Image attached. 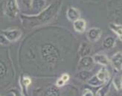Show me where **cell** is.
<instances>
[{
  "mask_svg": "<svg viewBox=\"0 0 122 96\" xmlns=\"http://www.w3.org/2000/svg\"><path fill=\"white\" fill-rule=\"evenodd\" d=\"M20 11L22 12V14L29 15L31 10L33 0H16Z\"/></svg>",
  "mask_w": 122,
  "mask_h": 96,
  "instance_id": "obj_7",
  "label": "cell"
},
{
  "mask_svg": "<svg viewBox=\"0 0 122 96\" xmlns=\"http://www.w3.org/2000/svg\"></svg>",
  "mask_w": 122,
  "mask_h": 96,
  "instance_id": "obj_30",
  "label": "cell"
},
{
  "mask_svg": "<svg viewBox=\"0 0 122 96\" xmlns=\"http://www.w3.org/2000/svg\"><path fill=\"white\" fill-rule=\"evenodd\" d=\"M31 83V80L29 77L28 76H21L20 77V84L22 87V89H24V91L26 92L27 88L30 86V84Z\"/></svg>",
  "mask_w": 122,
  "mask_h": 96,
  "instance_id": "obj_19",
  "label": "cell"
},
{
  "mask_svg": "<svg viewBox=\"0 0 122 96\" xmlns=\"http://www.w3.org/2000/svg\"><path fill=\"white\" fill-rule=\"evenodd\" d=\"M6 71H7V68H6V66L4 63L2 61L0 62V77H1V79L2 80L4 78V77L5 76Z\"/></svg>",
  "mask_w": 122,
  "mask_h": 96,
  "instance_id": "obj_23",
  "label": "cell"
},
{
  "mask_svg": "<svg viewBox=\"0 0 122 96\" xmlns=\"http://www.w3.org/2000/svg\"><path fill=\"white\" fill-rule=\"evenodd\" d=\"M93 59L95 63H97L102 66H107L110 63L109 58L103 54H96L93 56Z\"/></svg>",
  "mask_w": 122,
  "mask_h": 96,
  "instance_id": "obj_12",
  "label": "cell"
},
{
  "mask_svg": "<svg viewBox=\"0 0 122 96\" xmlns=\"http://www.w3.org/2000/svg\"><path fill=\"white\" fill-rule=\"evenodd\" d=\"M0 43L2 45H8L10 43V42L3 34H1V36H0Z\"/></svg>",
  "mask_w": 122,
  "mask_h": 96,
  "instance_id": "obj_24",
  "label": "cell"
},
{
  "mask_svg": "<svg viewBox=\"0 0 122 96\" xmlns=\"http://www.w3.org/2000/svg\"><path fill=\"white\" fill-rule=\"evenodd\" d=\"M97 77L99 78L101 81H102L103 83H107L109 80V73L108 70L105 68V66H103L96 75Z\"/></svg>",
  "mask_w": 122,
  "mask_h": 96,
  "instance_id": "obj_14",
  "label": "cell"
},
{
  "mask_svg": "<svg viewBox=\"0 0 122 96\" xmlns=\"http://www.w3.org/2000/svg\"><path fill=\"white\" fill-rule=\"evenodd\" d=\"M9 92H10L11 94H13L14 96H24V95L19 90V89H17L16 88L10 89Z\"/></svg>",
  "mask_w": 122,
  "mask_h": 96,
  "instance_id": "obj_25",
  "label": "cell"
},
{
  "mask_svg": "<svg viewBox=\"0 0 122 96\" xmlns=\"http://www.w3.org/2000/svg\"><path fill=\"white\" fill-rule=\"evenodd\" d=\"M112 84L116 90H121L122 89V78L120 77H115L112 79Z\"/></svg>",
  "mask_w": 122,
  "mask_h": 96,
  "instance_id": "obj_21",
  "label": "cell"
},
{
  "mask_svg": "<svg viewBox=\"0 0 122 96\" xmlns=\"http://www.w3.org/2000/svg\"><path fill=\"white\" fill-rule=\"evenodd\" d=\"M102 35V30L100 28H92L87 31V38L91 43H95Z\"/></svg>",
  "mask_w": 122,
  "mask_h": 96,
  "instance_id": "obj_8",
  "label": "cell"
},
{
  "mask_svg": "<svg viewBox=\"0 0 122 96\" xmlns=\"http://www.w3.org/2000/svg\"><path fill=\"white\" fill-rule=\"evenodd\" d=\"M73 28L77 33H83L86 29V22L85 20L80 18L75 22H73Z\"/></svg>",
  "mask_w": 122,
  "mask_h": 96,
  "instance_id": "obj_11",
  "label": "cell"
},
{
  "mask_svg": "<svg viewBox=\"0 0 122 96\" xmlns=\"http://www.w3.org/2000/svg\"><path fill=\"white\" fill-rule=\"evenodd\" d=\"M92 52V47L87 43H83L81 44L78 50V55L81 57L89 56Z\"/></svg>",
  "mask_w": 122,
  "mask_h": 96,
  "instance_id": "obj_13",
  "label": "cell"
},
{
  "mask_svg": "<svg viewBox=\"0 0 122 96\" xmlns=\"http://www.w3.org/2000/svg\"></svg>",
  "mask_w": 122,
  "mask_h": 96,
  "instance_id": "obj_31",
  "label": "cell"
},
{
  "mask_svg": "<svg viewBox=\"0 0 122 96\" xmlns=\"http://www.w3.org/2000/svg\"><path fill=\"white\" fill-rule=\"evenodd\" d=\"M87 83L89 86H92L93 87H97V86H101L102 84H104L102 81H101L99 80V78L97 77V76L96 75L92 76L89 79V81H87Z\"/></svg>",
  "mask_w": 122,
  "mask_h": 96,
  "instance_id": "obj_18",
  "label": "cell"
},
{
  "mask_svg": "<svg viewBox=\"0 0 122 96\" xmlns=\"http://www.w3.org/2000/svg\"><path fill=\"white\" fill-rule=\"evenodd\" d=\"M47 7L46 0H33L31 10L29 15H38Z\"/></svg>",
  "mask_w": 122,
  "mask_h": 96,
  "instance_id": "obj_6",
  "label": "cell"
},
{
  "mask_svg": "<svg viewBox=\"0 0 122 96\" xmlns=\"http://www.w3.org/2000/svg\"><path fill=\"white\" fill-rule=\"evenodd\" d=\"M109 86H110V84H107L104 86H103L101 89L97 91L96 96H106L109 89Z\"/></svg>",
  "mask_w": 122,
  "mask_h": 96,
  "instance_id": "obj_22",
  "label": "cell"
},
{
  "mask_svg": "<svg viewBox=\"0 0 122 96\" xmlns=\"http://www.w3.org/2000/svg\"><path fill=\"white\" fill-rule=\"evenodd\" d=\"M82 96H94V94L90 90V89H84Z\"/></svg>",
  "mask_w": 122,
  "mask_h": 96,
  "instance_id": "obj_26",
  "label": "cell"
},
{
  "mask_svg": "<svg viewBox=\"0 0 122 96\" xmlns=\"http://www.w3.org/2000/svg\"><path fill=\"white\" fill-rule=\"evenodd\" d=\"M1 34H3L5 37L7 38L10 43H14L17 40H19L22 36L21 30L17 28L13 29H8V30H2Z\"/></svg>",
  "mask_w": 122,
  "mask_h": 96,
  "instance_id": "obj_4",
  "label": "cell"
},
{
  "mask_svg": "<svg viewBox=\"0 0 122 96\" xmlns=\"http://www.w3.org/2000/svg\"><path fill=\"white\" fill-rule=\"evenodd\" d=\"M66 16L69 21L74 22L81 18V11L75 7H69L66 10Z\"/></svg>",
  "mask_w": 122,
  "mask_h": 96,
  "instance_id": "obj_9",
  "label": "cell"
},
{
  "mask_svg": "<svg viewBox=\"0 0 122 96\" xmlns=\"http://www.w3.org/2000/svg\"><path fill=\"white\" fill-rule=\"evenodd\" d=\"M109 27L122 41V25L115 23H109Z\"/></svg>",
  "mask_w": 122,
  "mask_h": 96,
  "instance_id": "obj_17",
  "label": "cell"
},
{
  "mask_svg": "<svg viewBox=\"0 0 122 96\" xmlns=\"http://www.w3.org/2000/svg\"><path fill=\"white\" fill-rule=\"evenodd\" d=\"M121 78H122V77H121Z\"/></svg>",
  "mask_w": 122,
  "mask_h": 96,
  "instance_id": "obj_29",
  "label": "cell"
},
{
  "mask_svg": "<svg viewBox=\"0 0 122 96\" xmlns=\"http://www.w3.org/2000/svg\"><path fill=\"white\" fill-rule=\"evenodd\" d=\"M65 83H66V82L64 81H63V79L60 77V78H59L56 81V86H57V87H62V86H63L65 85Z\"/></svg>",
  "mask_w": 122,
  "mask_h": 96,
  "instance_id": "obj_27",
  "label": "cell"
},
{
  "mask_svg": "<svg viewBox=\"0 0 122 96\" xmlns=\"http://www.w3.org/2000/svg\"><path fill=\"white\" fill-rule=\"evenodd\" d=\"M20 13L16 0H8L4 7V14L10 20H14Z\"/></svg>",
  "mask_w": 122,
  "mask_h": 96,
  "instance_id": "obj_3",
  "label": "cell"
},
{
  "mask_svg": "<svg viewBox=\"0 0 122 96\" xmlns=\"http://www.w3.org/2000/svg\"><path fill=\"white\" fill-rule=\"evenodd\" d=\"M92 76V75L89 70H81L76 74L75 77L81 81H88Z\"/></svg>",
  "mask_w": 122,
  "mask_h": 96,
  "instance_id": "obj_15",
  "label": "cell"
},
{
  "mask_svg": "<svg viewBox=\"0 0 122 96\" xmlns=\"http://www.w3.org/2000/svg\"><path fill=\"white\" fill-rule=\"evenodd\" d=\"M45 96H60L57 86H49L45 92Z\"/></svg>",
  "mask_w": 122,
  "mask_h": 96,
  "instance_id": "obj_20",
  "label": "cell"
},
{
  "mask_svg": "<svg viewBox=\"0 0 122 96\" xmlns=\"http://www.w3.org/2000/svg\"><path fill=\"white\" fill-rule=\"evenodd\" d=\"M42 57L48 63H55L60 57L59 51L51 43H47L42 46L41 49Z\"/></svg>",
  "mask_w": 122,
  "mask_h": 96,
  "instance_id": "obj_2",
  "label": "cell"
},
{
  "mask_svg": "<svg viewBox=\"0 0 122 96\" xmlns=\"http://www.w3.org/2000/svg\"><path fill=\"white\" fill-rule=\"evenodd\" d=\"M115 39L113 37L109 36L103 40L102 43V46L105 49H110L115 46Z\"/></svg>",
  "mask_w": 122,
  "mask_h": 96,
  "instance_id": "obj_16",
  "label": "cell"
},
{
  "mask_svg": "<svg viewBox=\"0 0 122 96\" xmlns=\"http://www.w3.org/2000/svg\"><path fill=\"white\" fill-rule=\"evenodd\" d=\"M95 63L93 57L90 55L81 57L78 63V69L80 70H90L92 69L93 65Z\"/></svg>",
  "mask_w": 122,
  "mask_h": 96,
  "instance_id": "obj_5",
  "label": "cell"
},
{
  "mask_svg": "<svg viewBox=\"0 0 122 96\" xmlns=\"http://www.w3.org/2000/svg\"><path fill=\"white\" fill-rule=\"evenodd\" d=\"M110 62L117 71L122 70V51H118L112 57Z\"/></svg>",
  "mask_w": 122,
  "mask_h": 96,
  "instance_id": "obj_10",
  "label": "cell"
},
{
  "mask_svg": "<svg viewBox=\"0 0 122 96\" xmlns=\"http://www.w3.org/2000/svg\"><path fill=\"white\" fill-rule=\"evenodd\" d=\"M62 4L63 0H54L38 15L22 14L21 16L22 23L28 27H34L49 22L58 14Z\"/></svg>",
  "mask_w": 122,
  "mask_h": 96,
  "instance_id": "obj_1",
  "label": "cell"
},
{
  "mask_svg": "<svg viewBox=\"0 0 122 96\" xmlns=\"http://www.w3.org/2000/svg\"><path fill=\"white\" fill-rule=\"evenodd\" d=\"M61 78L63 79V81H64L66 83L67 82V81H69V75H68V74H63L62 76H61Z\"/></svg>",
  "mask_w": 122,
  "mask_h": 96,
  "instance_id": "obj_28",
  "label": "cell"
}]
</instances>
